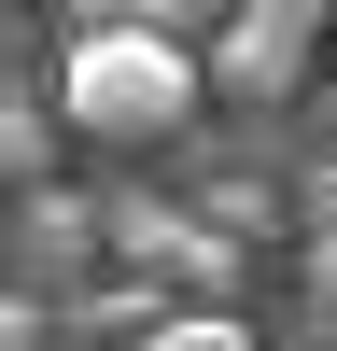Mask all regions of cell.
I'll return each mask as SVG.
<instances>
[{"instance_id":"6da1fadb","label":"cell","mask_w":337,"mask_h":351,"mask_svg":"<svg viewBox=\"0 0 337 351\" xmlns=\"http://www.w3.org/2000/svg\"><path fill=\"white\" fill-rule=\"evenodd\" d=\"M197 84H211V56H183L168 14H84L56 56V127L99 155H155V141H183Z\"/></svg>"},{"instance_id":"7a4b0ae2","label":"cell","mask_w":337,"mask_h":351,"mask_svg":"<svg viewBox=\"0 0 337 351\" xmlns=\"http://www.w3.org/2000/svg\"><path fill=\"white\" fill-rule=\"evenodd\" d=\"M309 28H323V14H281V0H253V14H225L211 71L239 84V99H295V84H309Z\"/></svg>"},{"instance_id":"3957f363","label":"cell","mask_w":337,"mask_h":351,"mask_svg":"<svg viewBox=\"0 0 337 351\" xmlns=\"http://www.w3.org/2000/svg\"><path fill=\"white\" fill-rule=\"evenodd\" d=\"M84 253H99V211H84V197H28V211H14V253H0V267H14V295H28V309H42L56 281L84 267Z\"/></svg>"},{"instance_id":"277c9868","label":"cell","mask_w":337,"mask_h":351,"mask_svg":"<svg viewBox=\"0 0 337 351\" xmlns=\"http://www.w3.org/2000/svg\"><path fill=\"white\" fill-rule=\"evenodd\" d=\"M0 197H56V112L42 99H14V84H0Z\"/></svg>"},{"instance_id":"5b68a950","label":"cell","mask_w":337,"mask_h":351,"mask_svg":"<svg viewBox=\"0 0 337 351\" xmlns=\"http://www.w3.org/2000/svg\"><path fill=\"white\" fill-rule=\"evenodd\" d=\"M99 239L127 253V267H168V239H183V211H155V197H112V211H99Z\"/></svg>"},{"instance_id":"8992f818","label":"cell","mask_w":337,"mask_h":351,"mask_svg":"<svg viewBox=\"0 0 337 351\" xmlns=\"http://www.w3.org/2000/svg\"><path fill=\"white\" fill-rule=\"evenodd\" d=\"M140 351H253V324H239V309H168Z\"/></svg>"},{"instance_id":"52a82bcc","label":"cell","mask_w":337,"mask_h":351,"mask_svg":"<svg viewBox=\"0 0 337 351\" xmlns=\"http://www.w3.org/2000/svg\"><path fill=\"white\" fill-rule=\"evenodd\" d=\"M295 281H309V324H337V225H309V253H295Z\"/></svg>"},{"instance_id":"ba28073f","label":"cell","mask_w":337,"mask_h":351,"mask_svg":"<svg viewBox=\"0 0 337 351\" xmlns=\"http://www.w3.org/2000/svg\"><path fill=\"white\" fill-rule=\"evenodd\" d=\"M42 337H56V309H28L14 281H0V351H42Z\"/></svg>"}]
</instances>
